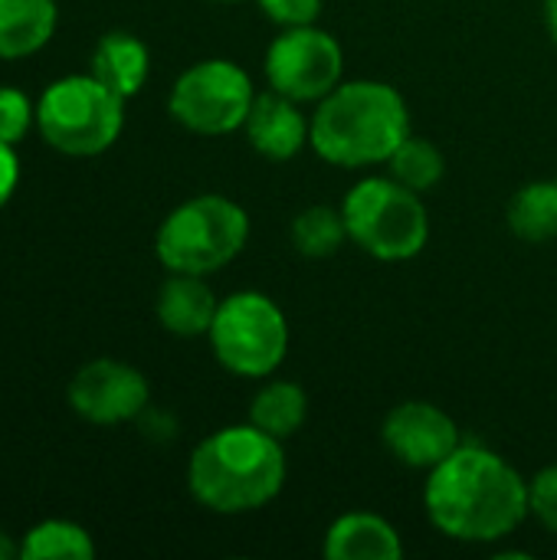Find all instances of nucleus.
<instances>
[{
  "label": "nucleus",
  "mask_w": 557,
  "mask_h": 560,
  "mask_svg": "<svg viewBox=\"0 0 557 560\" xmlns=\"http://www.w3.org/2000/svg\"><path fill=\"white\" fill-rule=\"evenodd\" d=\"M423 505L433 528L463 545L502 541L532 512L529 482L486 446H460L430 469Z\"/></svg>",
  "instance_id": "nucleus-1"
},
{
  "label": "nucleus",
  "mask_w": 557,
  "mask_h": 560,
  "mask_svg": "<svg viewBox=\"0 0 557 560\" xmlns=\"http://www.w3.org/2000/svg\"><path fill=\"white\" fill-rule=\"evenodd\" d=\"M410 135V112L404 95L378 79L338 82L312 115L309 144L338 167L387 164V158Z\"/></svg>",
  "instance_id": "nucleus-2"
},
{
  "label": "nucleus",
  "mask_w": 557,
  "mask_h": 560,
  "mask_svg": "<svg viewBox=\"0 0 557 560\" xmlns=\"http://www.w3.org/2000/svg\"><path fill=\"white\" fill-rule=\"evenodd\" d=\"M286 482L282 443L259 427H223L190 456V495L217 515H243L269 505Z\"/></svg>",
  "instance_id": "nucleus-3"
},
{
  "label": "nucleus",
  "mask_w": 557,
  "mask_h": 560,
  "mask_svg": "<svg viewBox=\"0 0 557 560\" xmlns=\"http://www.w3.org/2000/svg\"><path fill=\"white\" fill-rule=\"evenodd\" d=\"M250 240L246 210L220 194H200L177 210L158 230L154 253L164 269L207 276L233 262Z\"/></svg>",
  "instance_id": "nucleus-4"
},
{
  "label": "nucleus",
  "mask_w": 557,
  "mask_h": 560,
  "mask_svg": "<svg viewBox=\"0 0 557 560\" xmlns=\"http://www.w3.org/2000/svg\"><path fill=\"white\" fill-rule=\"evenodd\" d=\"M341 217L348 240L381 262L414 259L430 240V213L420 194L391 174L358 180L341 203Z\"/></svg>",
  "instance_id": "nucleus-5"
},
{
  "label": "nucleus",
  "mask_w": 557,
  "mask_h": 560,
  "mask_svg": "<svg viewBox=\"0 0 557 560\" xmlns=\"http://www.w3.org/2000/svg\"><path fill=\"white\" fill-rule=\"evenodd\" d=\"M36 125L62 154H102L115 144L125 125V98L95 75H66L43 92L36 105Z\"/></svg>",
  "instance_id": "nucleus-6"
},
{
  "label": "nucleus",
  "mask_w": 557,
  "mask_h": 560,
  "mask_svg": "<svg viewBox=\"0 0 557 560\" xmlns=\"http://www.w3.org/2000/svg\"><path fill=\"white\" fill-rule=\"evenodd\" d=\"M217 361L240 377H269L289 351V322L266 292H233L210 325Z\"/></svg>",
  "instance_id": "nucleus-7"
},
{
  "label": "nucleus",
  "mask_w": 557,
  "mask_h": 560,
  "mask_svg": "<svg viewBox=\"0 0 557 560\" xmlns=\"http://www.w3.org/2000/svg\"><path fill=\"white\" fill-rule=\"evenodd\" d=\"M253 82L230 59H204L181 72L171 89V115L194 135H230L246 125L253 108Z\"/></svg>",
  "instance_id": "nucleus-8"
},
{
  "label": "nucleus",
  "mask_w": 557,
  "mask_h": 560,
  "mask_svg": "<svg viewBox=\"0 0 557 560\" xmlns=\"http://www.w3.org/2000/svg\"><path fill=\"white\" fill-rule=\"evenodd\" d=\"M345 72V52L338 39L315 23L286 26L266 49L269 89L295 102H322Z\"/></svg>",
  "instance_id": "nucleus-9"
},
{
  "label": "nucleus",
  "mask_w": 557,
  "mask_h": 560,
  "mask_svg": "<svg viewBox=\"0 0 557 560\" xmlns=\"http://www.w3.org/2000/svg\"><path fill=\"white\" fill-rule=\"evenodd\" d=\"M381 440L397 463L427 472L463 446L456 420L437 404H423V400H407L394 407L384 417Z\"/></svg>",
  "instance_id": "nucleus-10"
},
{
  "label": "nucleus",
  "mask_w": 557,
  "mask_h": 560,
  "mask_svg": "<svg viewBox=\"0 0 557 560\" xmlns=\"http://www.w3.org/2000/svg\"><path fill=\"white\" fill-rule=\"evenodd\" d=\"M72 410L89 423H125L148 404V381L121 361H92L69 384Z\"/></svg>",
  "instance_id": "nucleus-11"
},
{
  "label": "nucleus",
  "mask_w": 557,
  "mask_h": 560,
  "mask_svg": "<svg viewBox=\"0 0 557 560\" xmlns=\"http://www.w3.org/2000/svg\"><path fill=\"white\" fill-rule=\"evenodd\" d=\"M243 128L256 154L269 161H289L309 144L312 121H305V115L295 108V98L269 89L253 98V108Z\"/></svg>",
  "instance_id": "nucleus-12"
},
{
  "label": "nucleus",
  "mask_w": 557,
  "mask_h": 560,
  "mask_svg": "<svg viewBox=\"0 0 557 560\" xmlns=\"http://www.w3.org/2000/svg\"><path fill=\"white\" fill-rule=\"evenodd\" d=\"M328 560H401L404 541L391 522L371 512H348L325 535Z\"/></svg>",
  "instance_id": "nucleus-13"
},
{
  "label": "nucleus",
  "mask_w": 557,
  "mask_h": 560,
  "mask_svg": "<svg viewBox=\"0 0 557 560\" xmlns=\"http://www.w3.org/2000/svg\"><path fill=\"white\" fill-rule=\"evenodd\" d=\"M217 308H220V299L204 282V276L174 272L158 292V322L171 335H181V338L210 335Z\"/></svg>",
  "instance_id": "nucleus-14"
},
{
  "label": "nucleus",
  "mask_w": 557,
  "mask_h": 560,
  "mask_svg": "<svg viewBox=\"0 0 557 560\" xmlns=\"http://www.w3.org/2000/svg\"><path fill=\"white\" fill-rule=\"evenodd\" d=\"M148 46L131 33H105L92 52V75L115 95L131 98L148 79Z\"/></svg>",
  "instance_id": "nucleus-15"
},
{
  "label": "nucleus",
  "mask_w": 557,
  "mask_h": 560,
  "mask_svg": "<svg viewBox=\"0 0 557 560\" xmlns=\"http://www.w3.org/2000/svg\"><path fill=\"white\" fill-rule=\"evenodd\" d=\"M56 0H0V59H20L49 43Z\"/></svg>",
  "instance_id": "nucleus-16"
},
{
  "label": "nucleus",
  "mask_w": 557,
  "mask_h": 560,
  "mask_svg": "<svg viewBox=\"0 0 557 560\" xmlns=\"http://www.w3.org/2000/svg\"><path fill=\"white\" fill-rule=\"evenodd\" d=\"M309 417V397L299 384L292 381H272L266 384L250 407V423L259 427L263 433L276 436L279 443L295 436Z\"/></svg>",
  "instance_id": "nucleus-17"
},
{
  "label": "nucleus",
  "mask_w": 557,
  "mask_h": 560,
  "mask_svg": "<svg viewBox=\"0 0 557 560\" xmlns=\"http://www.w3.org/2000/svg\"><path fill=\"white\" fill-rule=\"evenodd\" d=\"M509 230L525 243L557 236V180H532L509 200Z\"/></svg>",
  "instance_id": "nucleus-18"
},
{
  "label": "nucleus",
  "mask_w": 557,
  "mask_h": 560,
  "mask_svg": "<svg viewBox=\"0 0 557 560\" xmlns=\"http://www.w3.org/2000/svg\"><path fill=\"white\" fill-rule=\"evenodd\" d=\"M443 171H446L443 151L430 138H417V135H407L404 144L387 158V174L417 194L437 187Z\"/></svg>",
  "instance_id": "nucleus-19"
},
{
  "label": "nucleus",
  "mask_w": 557,
  "mask_h": 560,
  "mask_svg": "<svg viewBox=\"0 0 557 560\" xmlns=\"http://www.w3.org/2000/svg\"><path fill=\"white\" fill-rule=\"evenodd\" d=\"M348 236L341 210L332 207H309L292 220V246L309 259H328L341 249Z\"/></svg>",
  "instance_id": "nucleus-20"
},
{
  "label": "nucleus",
  "mask_w": 557,
  "mask_h": 560,
  "mask_svg": "<svg viewBox=\"0 0 557 560\" xmlns=\"http://www.w3.org/2000/svg\"><path fill=\"white\" fill-rule=\"evenodd\" d=\"M95 545L85 535V528L72 525V522H43L36 525L23 548L20 558L23 560H53V558H92Z\"/></svg>",
  "instance_id": "nucleus-21"
},
{
  "label": "nucleus",
  "mask_w": 557,
  "mask_h": 560,
  "mask_svg": "<svg viewBox=\"0 0 557 560\" xmlns=\"http://www.w3.org/2000/svg\"><path fill=\"white\" fill-rule=\"evenodd\" d=\"M529 509L532 515L557 535V463L542 469L532 482H529Z\"/></svg>",
  "instance_id": "nucleus-22"
},
{
  "label": "nucleus",
  "mask_w": 557,
  "mask_h": 560,
  "mask_svg": "<svg viewBox=\"0 0 557 560\" xmlns=\"http://www.w3.org/2000/svg\"><path fill=\"white\" fill-rule=\"evenodd\" d=\"M30 118H33V108L26 95L16 89H0V141L16 144L26 135Z\"/></svg>",
  "instance_id": "nucleus-23"
},
{
  "label": "nucleus",
  "mask_w": 557,
  "mask_h": 560,
  "mask_svg": "<svg viewBox=\"0 0 557 560\" xmlns=\"http://www.w3.org/2000/svg\"><path fill=\"white\" fill-rule=\"evenodd\" d=\"M259 7L279 26H309L322 13V0H259Z\"/></svg>",
  "instance_id": "nucleus-24"
},
{
  "label": "nucleus",
  "mask_w": 557,
  "mask_h": 560,
  "mask_svg": "<svg viewBox=\"0 0 557 560\" xmlns=\"http://www.w3.org/2000/svg\"><path fill=\"white\" fill-rule=\"evenodd\" d=\"M16 180H20V164H16V154H13V144L0 141V207L10 200V194L16 190Z\"/></svg>",
  "instance_id": "nucleus-25"
},
{
  "label": "nucleus",
  "mask_w": 557,
  "mask_h": 560,
  "mask_svg": "<svg viewBox=\"0 0 557 560\" xmlns=\"http://www.w3.org/2000/svg\"><path fill=\"white\" fill-rule=\"evenodd\" d=\"M545 26H548V36L557 43V0H545Z\"/></svg>",
  "instance_id": "nucleus-26"
},
{
  "label": "nucleus",
  "mask_w": 557,
  "mask_h": 560,
  "mask_svg": "<svg viewBox=\"0 0 557 560\" xmlns=\"http://www.w3.org/2000/svg\"><path fill=\"white\" fill-rule=\"evenodd\" d=\"M16 555V548L7 541V535H0V560H7V558H13Z\"/></svg>",
  "instance_id": "nucleus-27"
}]
</instances>
